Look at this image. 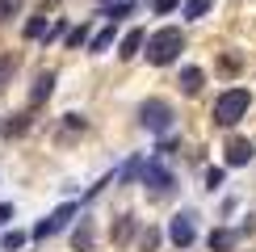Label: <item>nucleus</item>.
I'll return each instance as SVG.
<instances>
[{
    "label": "nucleus",
    "mask_w": 256,
    "mask_h": 252,
    "mask_svg": "<svg viewBox=\"0 0 256 252\" xmlns=\"http://www.w3.org/2000/svg\"><path fill=\"white\" fill-rule=\"evenodd\" d=\"M130 0H122V4H114V8H105V17H110V21H122V17H130Z\"/></svg>",
    "instance_id": "24"
},
{
    "label": "nucleus",
    "mask_w": 256,
    "mask_h": 252,
    "mask_svg": "<svg viewBox=\"0 0 256 252\" xmlns=\"http://www.w3.org/2000/svg\"><path fill=\"white\" fill-rule=\"evenodd\" d=\"M147 42V59L156 63V68H168V63H176L180 59V50H185V34H180L176 26H164V30H156L152 38H143Z\"/></svg>",
    "instance_id": "1"
},
{
    "label": "nucleus",
    "mask_w": 256,
    "mask_h": 252,
    "mask_svg": "<svg viewBox=\"0 0 256 252\" xmlns=\"http://www.w3.org/2000/svg\"><path fill=\"white\" fill-rule=\"evenodd\" d=\"M13 68H17V59H13V55H0V84L13 76Z\"/></svg>",
    "instance_id": "26"
},
{
    "label": "nucleus",
    "mask_w": 256,
    "mask_h": 252,
    "mask_svg": "<svg viewBox=\"0 0 256 252\" xmlns=\"http://www.w3.org/2000/svg\"><path fill=\"white\" fill-rule=\"evenodd\" d=\"M101 4H110V0H101Z\"/></svg>",
    "instance_id": "30"
},
{
    "label": "nucleus",
    "mask_w": 256,
    "mask_h": 252,
    "mask_svg": "<svg viewBox=\"0 0 256 252\" xmlns=\"http://www.w3.org/2000/svg\"><path fill=\"white\" fill-rule=\"evenodd\" d=\"M210 4H214V0H185V4H180V13H185L189 21H198V17L210 13Z\"/></svg>",
    "instance_id": "15"
},
{
    "label": "nucleus",
    "mask_w": 256,
    "mask_h": 252,
    "mask_svg": "<svg viewBox=\"0 0 256 252\" xmlns=\"http://www.w3.org/2000/svg\"><path fill=\"white\" fill-rule=\"evenodd\" d=\"M76 202H63L59 210H55V214H46V218H42V223L34 227V231H30V240H46V236H55V231H63V227H68V218L72 214H76Z\"/></svg>",
    "instance_id": "5"
},
{
    "label": "nucleus",
    "mask_w": 256,
    "mask_h": 252,
    "mask_svg": "<svg viewBox=\"0 0 256 252\" xmlns=\"http://www.w3.org/2000/svg\"><path fill=\"white\" fill-rule=\"evenodd\" d=\"M92 240H97V231H92V218L80 214V227L72 231V248L76 252H92Z\"/></svg>",
    "instance_id": "9"
},
{
    "label": "nucleus",
    "mask_w": 256,
    "mask_h": 252,
    "mask_svg": "<svg viewBox=\"0 0 256 252\" xmlns=\"http://www.w3.org/2000/svg\"><path fill=\"white\" fill-rule=\"evenodd\" d=\"M110 46H114V21L101 30V34H92V38H88V50H92V55H101V50H110Z\"/></svg>",
    "instance_id": "14"
},
{
    "label": "nucleus",
    "mask_w": 256,
    "mask_h": 252,
    "mask_svg": "<svg viewBox=\"0 0 256 252\" xmlns=\"http://www.w3.org/2000/svg\"><path fill=\"white\" fill-rule=\"evenodd\" d=\"M76 130H88V118L84 114H63V134H76Z\"/></svg>",
    "instance_id": "19"
},
{
    "label": "nucleus",
    "mask_w": 256,
    "mask_h": 252,
    "mask_svg": "<svg viewBox=\"0 0 256 252\" xmlns=\"http://www.w3.org/2000/svg\"><path fill=\"white\" fill-rule=\"evenodd\" d=\"M222 181H227V168H206V189H210V194H214Z\"/></svg>",
    "instance_id": "23"
},
{
    "label": "nucleus",
    "mask_w": 256,
    "mask_h": 252,
    "mask_svg": "<svg viewBox=\"0 0 256 252\" xmlns=\"http://www.w3.org/2000/svg\"><path fill=\"white\" fill-rule=\"evenodd\" d=\"M172 105L168 101H160V97H152V101H143L138 105V126H143V130H152V134H168L172 130Z\"/></svg>",
    "instance_id": "3"
},
{
    "label": "nucleus",
    "mask_w": 256,
    "mask_h": 252,
    "mask_svg": "<svg viewBox=\"0 0 256 252\" xmlns=\"http://www.w3.org/2000/svg\"><path fill=\"white\" fill-rule=\"evenodd\" d=\"M248 105H252V92H248V88H227V92H218V101H214V126L231 130L240 118H248Z\"/></svg>",
    "instance_id": "2"
},
{
    "label": "nucleus",
    "mask_w": 256,
    "mask_h": 252,
    "mask_svg": "<svg viewBox=\"0 0 256 252\" xmlns=\"http://www.w3.org/2000/svg\"><path fill=\"white\" fill-rule=\"evenodd\" d=\"M13 223V202H0V227Z\"/></svg>",
    "instance_id": "28"
},
{
    "label": "nucleus",
    "mask_w": 256,
    "mask_h": 252,
    "mask_svg": "<svg viewBox=\"0 0 256 252\" xmlns=\"http://www.w3.org/2000/svg\"><path fill=\"white\" fill-rule=\"evenodd\" d=\"M138 168H143V160H126L118 172H114V181H134V176H138Z\"/></svg>",
    "instance_id": "20"
},
{
    "label": "nucleus",
    "mask_w": 256,
    "mask_h": 252,
    "mask_svg": "<svg viewBox=\"0 0 256 252\" xmlns=\"http://www.w3.org/2000/svg\"><path fill=\"white\" fill-rule=\"evenodd\" d=\"M143 38H147L143 30H130V34L122 38V46H118V55H122V59H134V55H138V46H143Z\"/></svg>",
    "instance_id": "13"
},
{
    "label": "nucleus",
    "mask_w": 256,
    "mask_h": 252,
    "mask_svg": "<svg viewBox=\"0 0 256 252\" xmlns=\"http://www.w3.org/2000/svg\"><path fill=\"white\" fill-rule=\"evenodd\" d=\"M68 46H84V42H88V21H80V26H68Z\"/></svg>",
    "instance_id": "17"
},
{
    "label": "nucleus",
    "mask_w": 256,
    "mask_h": 252,
    "mask_svg": "<svg viewBox=\"0 0 256 252\" xmlns=\"http://www.w3.org/2000/svg\"><path fill=\"white\" fill-rule=\"evenodd\" d=\"M42 34H46V13L26 21V38H42Z\"/></svg>",
    "instance_id": "22"
},
{
    "label": "nucleus",
    "mask_w": 256,
    "mask_h": 252,
    "mask_svg": "<svg viewBox=\"0 0 256 252\" xmlns=\"http://www.w3.org/2000/svg\"><path fill=\"white\" fill-rule=\"evenodd\" d=\"M26 231H4V240H0V248H4V252H21V248H26Z\"/></svg>",
    "instance_id": "16"
},
{
    "label": "nucleus",
    "mask_w": 256,
    "mask_h": 252,
    "mask_svg": "<svg viewBox=\"0 0 256 252\" xmlns=\"http://www.w3.org/2000/svg\"><path fill=\"white\" fill-rule=\"evenodd\" d=\"M138 181L152 189V194H168V189L176 185V181H172V172H168L160 160H143V168H138Z\"/></svg>",
    "instance_id": "4"
},
{
    "label": "nucleus",
    "mask_w": 256,
    "mask_h": 252,
    "mask_svg": "<svg viewBox=\"0 0 256 252\" xmlns=\"http://www.w3.org/2000/svg\"><path fill=\"white\" fill-rule=\"evenodd\" d=\"M176 4H180V0H156V13H172Z\"/></svg>",
    "instance_id": "29"
},
{
    "label": "nucleus",
    "mask_w": 256,
    "mask_h": 252,
    "mask_svg": "<svg viewBox=\"0 0 256 252\" xmlns=\"http://www.w3.org/2000/svg\"><path fill=\"white\" fill-rule=\"evenodd\" d=\"M0 130H4V134H26L30 130V114H17V118L0 122Z\"/></svg>",
    "instance_id": "18"
},
{
    "label": "nucleus",
    "mask_w": 256,
    "mask_h": 252,
    "mask_svg": "<svg viewBox=\"0 0 256 252\" xmlns=\"http://www.w3.org/2000/svg\"><path fill=\"white\" fill-rule=\"evenodd\" d=\"M21 4H26V0H0V26H4V21H13V17L21 13Z\"/></svg>",
    "instance_id": "21"
},
{
    "label": "nucleus",
    "mask_w": 256,
    "mask_h": 252,
    "mask_svg": "<svg viewBox=\"0 0 256 252\" xmlns=\"http://www.w3.org/2000/svg\"><path fill=\"white\" fill-rule=\"evenodd\" d=\"M134 231H138L134 214H118V218H114V227H110V240H114V244H126V240H130Z\"/></svg>",
    "instance_id": "10"
},
{
    "label": "nucleus",
    "mask_w": 256,
    "mask_h": 252,
    "mask_svg": "<svg viewBox=\"0 0 256 252\" xmlns=\"http://www.w3.org/2000/svg\"><path fill=\"white\" fill-rule=\"evenodd\" d=\"M156 248H160V231L147 227V231H143V252H156Z\"/></svg>",
    "instance_id": "25"
},
{
    "label": "nucleus",
    "mask_w": 256,
    "mask_h": 252,
    "mask_svg": "<svg viewBox=\"0 0 256 252\" xmlns=\"http://www.w3.org/2000/svg\"><path fill=\"white\" fill-rule=\"evenodd\" d=\"M50 92H55V72H42V76L34 80V88H30V105H42Z\"/></svg>",
    "instance_id": "12"
},
{
    "label": "nucleus",
    "mask_w": 256,
    "mask_h": 252,
    "mask_svg": "<svg viewBox=\"0 0 256 252\" xmlns=\"http://www.w3.org/2000/svg\"><path fill=\"white\" fill-rule=\"evenodd\" d=\"M256 156V147L248 143V139H231L227 143V168H240V164H248Z\"/></svg>",
    "instance_id": "7"
},
{
    "label": "nucleus",
    "mask_w": 256,
    "mask_h": 252,
    "mask_svg": "<svg viewBox=\"0 0 256 252\" xmlns=\"http://www.w3.org/2000/svg\"><path fill=\"white\" fill-rule=\"evenodd\" d=\"M202 84H206V72L202 68H180V92H185V97L202 92Z\"/></svg>",
    "instance_id": "11"
},
{
    "label": "nucleus",
    "mask_w": 256,
    "mask_h": 252,
    "mask_svg": "<svg viewBox=\"0 0 256 252\" xmlns=\"http://www.w3.org/2000/svg\"><path fill=\"white\" fill-rule=\"evenodd\" d=\"M63 34H68V21H55V26H50L42 38H46V42H55V38H63Z\"/></svg>",
    "instance_id": "27"
},
{
    "label": "nucleus",
    "mask_w": 256,
    "mask_h": 252,
    "mask_svg": "<svg viewBox=\"0 0 256 252\" xmlns=\"http://www.w3.org/2000/svg\"><path fill=\"white\" fill-rule=\"evenodd\" d=\"M168 240H172V244H176L180 252H185V248L198 240V227H194V210H185V214H176V218H172V227H168Z\"/></svg>",
    "instance_id": "6"
},
{
    "label": "nucleus",
    "mask_w": 256,
    "mask_h": 252,
    "mask_svg": "<svg viewBox=\"0 0 256 252\" xmlns=\"http://www.w3.org/2000/svg\"><path fill=\"white\" fill-rule=\"evenodd\" d=\"M236 240H240V231H231V227H214L206 236V244H210V252H231L236 248Z\"/></svg>",
    "instance_id": "8"
}]
</instances>
